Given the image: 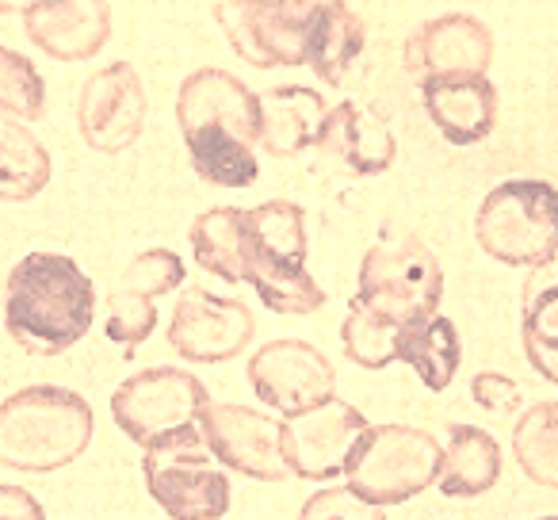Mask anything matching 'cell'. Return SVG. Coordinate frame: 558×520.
Instances as JSON below:
<instances>
[{"mask_svg":"<svg viewBox=\"0 0 558 520\" xmlns=\"http://www.w3.org/2000/svg\"><path fill=\"white\" fill-rule=\"evenodd\" d=\"M471 398L482 406V410H489V413H512V410H520V387L509 379V375H501V372H482V375H474V383H471Z\"/></svg>","mask_w":558,"mask_h":520,"instance_id":"32","label":"cell"},{"mask_svg":"<svg viewBox=\"0 0 558 520\" xmlns=\"http://www.w3.org/2000/svg\"><path fill=\"white\" fill-rule=\"evenodd\" d=\"M398 334H402V326L379 318V314H372L364 303L352 299L349 318H344V326H341L344 356H349L352 364L367 367V372H383V367H390L398 360Z\"/></svg>","mask_w":558,"mask_h":520,"instance_id":"29","label":"cell"},{"mask_svg":"<svg viewBox=\"0 0 558 520\" xmlns=\"http://www.w3.org/2000/svg\"><path fill=\"white\" fill-rule=\"evenodd\" d=\"M210 12L230 47L256 70L306 65L314 16H318L314 0H226Z\"/></svg>","mask_w":558,"mask_h":520,"instance_id":"10","label":"cell"},{"mask_svg":"<svg viewBox=\"0 0 558 520\" xmlns=\"http://www.w3.org/2000/svg\"><path fill=\"white\" fill-rule=\"evenodd\" d=\"M253 311L241 299H218L207 288L180 291L169 318V344L187 364H222L253 341Z\"/></svg>","mask_w":558,"mask_h":520,"instance_id":"13","label":"cell"},{"mask_svg":"<svg viewBox=\"0 0 558 520\" xmlns=\"http://www.w3.org/2000/svg\"><path fill=\"white\" fill-rule=\"evenodd\" d=\"M184 283V261L172 249H146L123 268L119 283L108 295V322L104 334L123 349L131 360L157 329V306L154 299L169 295Z\"/></svg>","mask_w":558,"mask_h":520,"instance_id":"14","label":"cell"},{"mask_svg":"<svg viewBox=\"0 0 558 520\" xmlns=\"http://www.w3.org/2000/svg\"><path fill=\"white\" fill-rule=\"evenodd\" d=\"M24 32L54 62H88L111 39V9L104 0H50L20 9Z\"/></svg>","mask_w":558,"mask_h":520,"instance_id":"18","label":"cell"},{"mask_svg":"<svg viewBox=\"0 0 558 520\" xmlns=\"http://www.w3.org/2000/svg\"><path fill=\"white\" fill-rule=\"evenodd\" d=\"M0 520H47V512L24 486H0Z\"/></svg>","mask_w":558,"mask_h":520,"instance_id":"33","label":"cell"},{"mask_svg":"<svg viewBox=\"0 0 558 520\" xmlns=\"http://www.w3.org/2000/svg\"><path fill=\"white\" fill-rule=\"evenodd\" d=\"M444 299V268L417 238H379L360 261V295L372 314L413 326L436 318Z\"/></svg>","mask_w":558,"mask_h":520,"instance_id":"6","label":"cell"},{"mask_svg":"<svg viewBox=\"0 0 558 520\" xmlns=\"http://www.w3.org/2000/svg\"><path fill=\"white\" fill-rule=\"evenodd\" d=\"M279 433H283V425L276 418L248 410V406L210 402L199 413V436L210 456L256 482H279L291 474L283 463Z\"/></svg>","mask_w":558,"mask_h":520,"instance_id":"15","label":"cell"},{"mask_svg":"<svg viewBox=\"0 0 558 520\" xmlns=\"http://www.w3.org/2000/svg\"><path fill=\"white\" fill-rule=\"evenodd\" d=\"M539 520H558V517H539Z\"/></svg>","mask_w":558,"mask_h":520,"instance_id":"34","label":"cell"},{"mask_svg":"<svg viewBox=\"0 0 558 520\" xmlns=\"http://www.w3.org/2000/svg\"><path fill=\"white\" fill-rule=\"evenodd\" d=\"M501 479V448L497 440L478 425H448L440 459V486L444 497H478L494 489Z\"/></svg>","mask_w":558,"mask_h":520,"instance_id":"23","label":"cell"},{"mask_svg":"<svg viewBox=\"0 0 558 520\" xmlns=\"http://www.w3.org/2000/svg\"><path fill=\"white\" fill-rule=\"evenodd\" d=\"M364 47H367V27L356 9H349L341 0L318 4L306 65H311L326 85H341L344 73L352 70V62L364 55Z\"/></svg>","mask_w":558,"mask_h":520,"instance_id":"24","label":"cell"},{"mask_svg":"<svg viewBox=\"0 0 558 520\" xmlns=\"http://www.w3.org/2000/svg\"><path fill=\"white\" fill-rule=\"evenodd\" d=\"M459 356H463V344H459L456 322L440 318V314L402 326V334H398V360L410 364L417 379L436 395L451 387L459 372Z\"/></svg>","mask_w":558,"mask_h":520,"instance_id":"26","label":"cell"},{"mask_svg":"<svg viewBox=\"0 0 558 520\" xmlns=\"http://www.w3.org/2000/svg\"><path fill=\"white\" fill-rule=\"evenodd\" d=\"M512 456L524 479L543 489H558V402H535L512 428Z\"/></svg>","mask_w":558,"mask_h":520,"instance_id":"28","label":"cell"},{"mask_svg":"<svg viewBox=\"0 0 558 520\" xmlns=\"http://www.w3.org/2000/svg\"><path fill=\"white\" fill-rule=\"evenodd\" d=\"M210 395L184 367H146L131 375L111 395V418L138 448L199 428V413Z\"/></svg>","mask_w":558,"mask_h":520,"instance_id":"9","label":"cell"},{"mask_svg":"<svg viewBox=\"0 0 558 520\" xmlns=\"http://www.w3.org/2000/svg\"><path fill=\"white\" fill-rule=\"evenodd\" d=\"M50 184V154L24 123L0 119V199L27 203Z\"/></svg>","mask_w":558,"mask_h":520,"instance_id":"27","label":"cell"},{"mask_svg":"<svg viewBox=\"0 0 558 520\" xmlns=\"http://www.w3.org/2000/svg\"><path fill=\"white\" fill-rule=\"evenodd\" d=\"M326 100L303 85H279L260 93V142L256 146L271 157H295L306 146H318L326 126Z\"/></svg>","mask_w":558,"mask_h":520,"instance_id":"21","label":"cell"},{"mask_svg":"<svg viewBox=\"0 0 558 520\" xmlns=\"http://www.w3.org/2000/svg\"><path fill=\"white\" fill-rule=\"evenodd\" d=\"M367 433H372V425L356 406L329 398L318 410L291 418L279 433V448H283V463L295 479L329 482L349 474Z\"/></svg>","mask_w":558,"mask_h":520,"instance_id":"12","label":"cell"},{"mask_svg":"<svg viewBox=\"0 0 558 520\" xmlns=\"http://www.w3.org/2000/svg\"><path fill=\"white\" fill-rule=\"evenodd\" d=\"M299 520H387V517H383L379 505L364 501L349 486H341V489H318L303 505Z\"/></svg>","mask_w":558,"mask_h":520,"instance_id":"31","label":"cell"},{"mask_svg":"<svg viewBox=\"0 0 558 520\" xmlns=\"http://www.w3.org/2000/svg\"><path fill=\"white\" fill-rule=\"evenodd\" d=\"M405 70L417 81L433 77H486L494 62V35L482 20L466 12H448L405 39Z\"/></svg>","mask_w":558,"mask_h":520,"instance_id":"17","label":"cell"},{"mask_svg":"<svg viewBox=\"0 0 558 520\" xmlns=\"http://www.w3.org/2000/svg\"><path fill=\"white\" fill-rule=\"evenodd\" d=\"M81 138L96 154H123L146 126V88L131 62H111L81 85L77 96Z\"/></svg>","mask_w":558,"mask_h":520,"instance_id":"16","label":"cell"},{"mask_svg":"<svg viewBox=\"0 0 558 520\" xmlns=\"http://www.w3.org/2000/svg\"><path fill=\"white\" fill-rule=\"evenodd\" d=\"M421 104L451 146H474L497 123V88L489 77L421 81Z\"/></svg>","mask_w":558,"mask_h":520,"instance_id":"19","label":"cell"},{"mask_svg":"<svg viewBox=\"0 0 558 520\" xmlns=\"http://www.w3.org/2000/svg\"><path fill=\"white\" fill-rule=\"evenodd\" d=\"M248 249L245 280L260 303L276 314H314L326 306V291L306 268V215L291 199H268L245 210Z\"/></svg>","mask_w":558,"mask_h":520,"instance_id":"4","label":"cell"},{"mask_svg":"<svg viewBox=\"0 0 558 520\" xmlns=\"http://www.w3.org/2000/svg\"><path fill=\"white\" fill-rule=\"evenodd\" d=\"M96 288L73 256L27 253L4 283V326L32 356H62L93 329Z\"/></svg>","mask_w":558,"mask_h":520,"instance_id":"2","label":"cell"},{"mask_svg":"<svg viewBox=\"0 0 558 520\" xmlns=\"http://www.w3.org/2000/svg\"><path fill=\"white\" fill-rule=\"evenodd\" d=\"M146 489L169 520H222L230 509V479L218 471L199 428L157 440L142 456Z\"/></svg>","mask_w":558,"mask_h":520,"instance_id":"8","label":"cell"},{"mask_svg":"<svg viewBox=\"0 0 558 520\" xmlns=\"http://www.w3.org/2000/svg\"><path fill=\"white\" fill-rule=\"evenodd\" d=\"M195 265L215 273L226 283L245 280V249H248V226L241 207H210L187 230Z\"/></svg>","mask_w":558,"mask_h":520,"instance_id":"25","label":"cell"},{"mask_svg":"<svg viewBox=\"0 0 558 520\" xmlns=\"http://www.w3.org/2000/svg\"><path fill=\"white\" fill-rule=\"evenodd\" d=\"M177 123L192 154V169L215 188H245L256 180L253 146L260 142V96L230 70H195L177 93Z\"/></svg>","mask_w":558,"mask_h":520,"instance_id":"1","label":"cell"},{"mask_svg":"<svg viewBox=\"0 0 558 520\" xmlns=\"http://www.w3.org/2000/svg\"><path fill=\"white\" fill-rule=\"evenodd\" d=\"M482 253L501 265L539 268L558 253V188L547 180H505L474 218Z\"/></svg>","mask_w":558,"mask_h":520,"instance_id":"5","label":"cell"},{"mask_svg":"<svg viewBox=\"0 0 558 520\" xmlns=\"http://www.w3.org/2000/svg\"><path fill=\"white\" fill-rule=\"evenodd\" d=\"M520 344L535 375L558 387V253L532 268L520 291Z\"/></svg>","mask_w":558,"mask_h":520,"instance_id":"22","label":"cell"},{"mask_svg":"<svg viewBox=\"0 0 558 520\" xmlns=\"http://www.w3.org/2000/svg\"><path fill=\"white\" fill-rule=\"evenodd\" d=\"M43 111H47L43 73L20 50L0 47V119L9 116L20 123H35V119H43Z\"/></svg>","mask_w":558,"mask_h":520,"instance_id":"30","label":"cell"},{"mask_svg":"<svg viewBox=\"0 0 558 520\" xmlns=\"http://www.w3.org/2000/svg\"><path fill=\"white\" fill-rule=\"evenodd\" d=\"M318 149L341 157L360 177H375V172H387L395 165L398 142L375 111H367L356 100H341L326 116V126L318 134Z\"/></svg>","mask_w":558,"mask_h":520,"instance_id":"20","label":"cell"},{"mask_svg":"<svg viewBox=\"0 0 558 520\" xmlns=\"http://www.w3.org/2000/svg\"><path fill=\"white\" fill-rule=\"evenodd\" d=\"M93 410L77 390L24 387L0 402V463L24 474H50L85 456Z\"/></svg>","mask_w":558,"mask_h":520,"instance_id":"3","label":"cell"},{"mask_svg":"<svg viewBox=\"0 0 558 520\" xmlns=\"http://www.w3.org/2000/svg\"><path fill=\"white\" fill-rule=\"evenodd\" d=\"M248 387L264 406H271L291 421L337 398V372L326 360V352L314 349L311 341L279 337V341H268L253 352Z\"/></svg>","mask_w":558,"mask_h":520,"instance_id":"11","label":"cell"},{"mask_svg":"<svg viewBox=\"0 0 558 520\" xmlns=\"http://www.w3.org/2000/svg\"><path fill=\"white\" fill-rule=\"evenodd\" d=\"M444 444L413 425H375L352 459L344 486L364 501L402 505L440 479Z\"/></svg>","mask_w":558,"mask_h":520,"instance_id":"7","label":"cell"}]
</instances>
